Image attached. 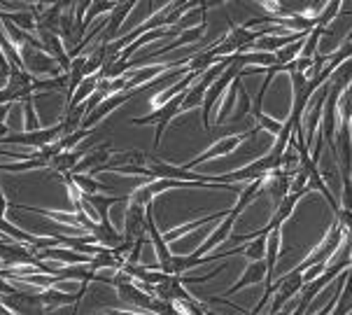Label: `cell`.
Wrapping results in <instances>:
<instances>
[{"label": "cell", "mask_w": 352, "mask_h": 315, "mask_svg": "<svg viewBox=\"0 0 352 315\" xmlns=\"http://www.w3.org/2000/svg\"><path fill=\"white\" fill-rule=\"evenodd\" d=\"M135 5H138L135 0H124V3H117L115 5V10H112L110 19H107L105 26H103V33H100L98 45H110V40L119 33V26H122V23L126 21V17L131 14V12H133Z\"/></svg>", "instance_id": "9c48e42d"}, {"label": "cell", "mask_w": 352, "mask_h": 315, "mask_svg": "<svg viewBox=\"0 0 352 315\" xmlns=\"http://www.w3.org/2000/svg\"><path fill=\"white\" fill-rule=\"evenodd\" d=\"M70 180L75 182V187L80 189L82 194L89 196V194H107V192H115L110 185L105 182L96 180L94 175H87V173H70Z\"/></svg>", "instance_id": "4fadbf2b"}, {"label": "cell", "mask_w": 352, "mask_h": 315, "mask_svg": "<svg viewBox=\"0 0 352 315\" xmlns=\"http://www.w3.org/2000/svg\"><path fill=\"white\" fill-rule=\"evenodd\" d=\"M271 231H273V227H268V224L261 231H256L254 239H250L245 246H243V257L248 261H264L266 259V239Z\"/></svg>", "instance_id": "8fae6325"}, {"label": "cell", "mask_w": 352, "mask_h": 315, "mask_svg": "<svg viewBox=\"0 0 352 315\" xmlns=\"http://www.w3.org/2000/svg\"><path fill=\"white\" fill-rule=\"evenodd\" d=\"M241 70H243L241 63H238L236 58H234V63H231L229 68H226L224 73L212 82L210 89L206 91V96H203V103H201V124H203V129H206V131H210V127H212V122H210L212 108L219 103V98H222L224 94H226V89L231 87V82H234L236 77L241 75Z\"/></svg>", "instance_id": "7a4b0ae2"}, {"label": "cell", "mask_w": 352, "mask_h": 315, "mask_svg": "<svg viewBox=\"0 0 352 315\" xmlns=\"http://www.w3.org/2000/svg\"><path fill=\"white\" fill-rule=\"evenodd\" d=\"M63 129H61V122L56 127H47V129H38V131H23V133H8L5 138H0V145H21V147H28L33 152H40L45 150L47 145L56 142L61 138Z\"/></svg>", "instance_id": "277c9868"}, {"label": "cell", "mask_w": 352, "mask_h": 315, "mask_svg": "<svg viewBox=\"0 0 352 315\" xmlns=\"http://www.w3.org/2000/svg\"><path fill=\"white\" fill-rule=\"evenodd\" d=\"M336 112H338V129H352V89L350 87L338 96Z\"/></svg>", "instance_id": "ffe728a7"}, {"label": "cell", "mask_w": 352, "mask_h": 315, "mask_svg": "<svg viewBox=\"0 0 352 315\" xmlns=\"http://www.w3.org/2000/svg\"><path fill=\"white\" fill-rule=\"evenodd\" d=\"M341 210L352 213V180L350 175H343V194H341Z\"/></svg>", "instance_id": "cb8c5ba5"}, {"label": "cell", "mask_w": 352, "mask_h": 315, "mask_svg": "<svg viewBox=\"0 0 352 315\" xmlns=\"http://www.w3.org/2000/svg\"><path fill=\"white\" fill-rule=\"evenodd\" d=\"M238 217H241V213H238L236 208H231L229 215L214 224V229L206 236V241L201 243V248H196V250L192 252V257H206V254H212L214 248H219L231 236V229L236 227Z\"/></svg>", "instance_id": "5b68a950"}, {"label": "cell", "mask_w": 352, "mask_h": 315, "mask_svg": "<svg viewBox=\"0 0 352 315\" xmlns=\"http://www.w3.org/2000/svg\"><path fill=\"white\" fill-rule=\"evenodd\" d=\"M266 276H268L266 261H250L245 266V271L241 273V278H238L224 294H219V299H231L236 292H241V290H245V287H252V285H266Z\"/></svg>", "instance_id": "52a82bcc"}, {"label": "cell", "mask_w": 352, "mask_h": 315, "mask_svg": "<svg viewBox=\"0 0 352 315\" xmlns=\"http://www.w3.org/2000/svg\"><path fill=\"white\" fill-rule=\"evenodd\" d=\"M133 96V91H129V89H124V91H119V94H112V96H107L103 103L98 105L96 110H91V112H87V117H85V122H82V129H87V131H91L94 127H98L100 122L105 120L110 112H115L119 105H124L126 100Z\"/></svg>", "instance_id": "ba28073f"}, {"label": "cell", "mask_w": 352, "mask_h": 315, "mask_svg": "<svg viewBox=\"0 0 352 315\" xmlns=\"http://www.w3.org/2000/svg\"><path fill=\"white\" fill-rule=\"evenodd\" d=\"M245 140V135H224V138H219L217 142H212L210 147H208L206 152H201L199 157H194L192 162H187L182 166L184 171H194L196 166H201L203 162H210V159H217V157H224V154H231L236 152L238 147H241V142Z\"/></svg>", "instance_id": "8992f818"}, {"label": "cell", "mask_w": 352, "mask_h": 315, "mask_svg": "<svg viewBox=\"0 0 352 315\" xmlns=\"http://www.w3.org/2000/svg\"><path fill=\"white\" fill-rule=\"evenodd\" d=\"M85 152H77V150H70V152H61L56 154L54 159H50V169L56 171V177H61L65 173H73L75 166L82 162Z\"/></svg>", "instance_id": "7c38bea8"}, {"label": "cell", "mask_w": 352, "mask_h": 315, "mask_svg": "<svg viewBox=\"0 0 352 315\" xmlns=\"http://www.w3.org/2000/svg\"><path fill=\"white\" fill-rule=\"evenodd\" d=\"M182 98H184V91L177 94L175 98H170L166 105H161L159 110H152L147 117H133L131 124L133 127H150L154 124L157 127V135H154V147L161 145V138H164L166 129H168V124L175 120V117H180V108H182Z\"/></svg>", "instance_id": "3957f363"}, {"label": "cell", "mask_w": 352, "mask_h": 315, "mask_svg": "<svg viewBox=\"0 0 352 315\" xmlns=\"http://www.w3.org/2000/svg\"><path fill=\"white\" fill-rule=\"evenodd\" d=\"M308 308H310V299H308V296H303V294H301L299 306H296L289 315H306V313H308Z\"/></svg>", "instance_id": "d4e9b609"}, {"label": "cell", "mask_w": 352, "mask_h": 315, "mask_svg": "<svg viewBox=\"0 0 352 315\" xmlns=\"http://www.w3.org/2000/svg\"><path fill=\"white\" fill-rule=\"evenodd\" d=\"M343 5H345L343 0H329V3L322 5L320 14L315 17V26H320V28H331L333 19H336L338 14H343V12H348V10H343Z\"/></svg>", "instance_id": "2e32d148"}, {"label": "cell", "mask_w": 352, "mask_h": 315, "mask_svg": "<svg viewBox=\"0 0 352 315\" xmlns=\"http://www.w3.org/2000/svg\"><path fill=\"white\" fill-rule=\"evenodd\" d=\"M350 89H352V85H350Z\"/></svg>", "instance_id": "83f0119b"}, {"label": "cell", "mask_w": 352, "mask_h": 315, "mask_svg": "<svg viewBox=\"0 0 352 315\" xmlns=\"http://www.w3.org/2000/svg\"><path fill=\"white\" fill-rule=\"evenodd\" d=\"M324 31H327V28L315 26L313 31L308 33L306 43H303V50H301V58H313L315 54H318V45H320V40H322V35H324Z\"/></svg>", "instance_id": "44dd1931"}, {"label": "cell", "mask_w": 352, "mask_h": 315, "mask_svg": "<svg viewBox=\"0 0 352 315\" xmlns=\"http://www.w3.org/2000/svg\"><path fill=\"white\" fill-rule=\"evenodd\" d=\"M301 199H303V194H292L289 192L276 208H273V217L268 219V227H273V229L283 227V224L294 215V210H296V206H299Z\"/></svg>", "instance_id": "30bf717a"}, {"label": "cell", "mask_w": 352, "mask_h": 315, "mask_svg": "<svg viewBox=\"0 0 352 315\" xmlns=\"http://www.w3.org/2000/svg\"><path fill=\"white\" fill-rule=\"evenodd\" d=\"M8 208H10V201L3 192V185H0V217H8Z\"/></svg>", "instance_id": "484cf974"}, {"label": "cell", "mask_w": 352, "mask_h": 315, "mask_svg": "<svg viewBox=\"0 0 352 315\" xmlns=\"http://www.w3.org/2000/svg\"><path fill=\"white\" fill-rule=\"evenodd\" d=\"M10 110H12V105H10V103H3V105H0V124H5V120H8V115H10Z\"/></svg>", "instance_id": "4316f807"}, {"label": "cell", "mask_w": 352, "mask_h": 315, "mask_svg": "<svg viewBox=\"0 0 352 315\" xmlns=\"http://www.w3.org/2000/svg\"><path fill=\"white\" fill-rule=\"evenodd\" d=\"M98 80H100L98 75H94V77H87V80L82 82V85L75 89V94H73V96H70L68 100H65V108H75V105H85L87 100L94 96V91H96V87H98Z\"/></svg>", "instance_id": "9a60e30c"}, {"label": "cell", "mask_w": 352, "mask_h": 315, "mask_svg": "<svg viewBox=\"0 0 352 315\" xmlns=\"http://www.w3.org/2000/svg\"><path fill=\"white\" fill-rule=\"evenodd\" d=\"M40 169H50V162H47L45 157L23 159V162L0 164V171H8V173H28V171H40Z\"/></svg>", "instance_id": "ac0fdd59"}, {"label": "cell", "mask_w": 352, "mask_h": 315, "mask_svg": "<svg viewBox=\"0 0 352 315\" xmlns=\"http://www.w3.org/2000/svg\"><path fill=\"white\" fill-rule=\"evenodd\" d=\"M91 133V131H87V129H80V131H75V133H68V135H61L56 142L61 145V150L63 152H70V150H75V145L77 142H82L87 138V135Z\"/></svg>", "instance_id": "7402d4cb"}, {"label": "cell", "mask_w": 352, "mask_h": 315, "mask_svg": "<svg viewBox=\"0 0 352 315\" xmlns=\"http://www.w3.org/2000/svg\"><path fill=\"white\" fill-rule=\"evenodd\" d=\"M343 243H345V231L341 227V222L333 217L331 227L327 229V234H324V239L320 241V246H315L313 250L306 254V259L296 264V269H299L301 273H306L310 266H315V264H329V261L333 259V254L341 250Z\"/></svg>", "instance_id": "6da1fadb"}, {"label": "cell", "mask_w": 352, "mask_h": 315, "mask_svg": "<svg viewBox=\"0 0 352 315\" xmlns=\"http://www.w3.org/2000/svg\"><path fill=\"white\" fill-rule=\"evenodd\" d=\"M241 85H243V77L238 75L234 82H231V87L226 89V94H224V103L219 105L217 108V117H214V124H224V120L226 117L234 112V105H236V100H238V89H241Z\"/></svg>", "instance_id": "5bb4252c"}, {"label": "cell", "mask_w": 352, "mask_h": 315, "mask_svg": "<svg viewBox=\"0 0 352 315\" xmlns=\"http://www.w3.org/2000/svg\"><path fill=\"white\" fill-rule=\"evenodd\" d=\"M23 115H26V131H38V129H43V127H40L38 115H35V103H33V98L23 103Z\"/></svg>", "instance_id": "603a6c76"}, {"label": "cell", "mask_w": 352, "mask_h": 315, "mask_svg": "<svg viewBox=\"0 0 352 315\" xmlns=\"http://www.w3.org/2000/svg\"><path fill=\"white\" fill-rule=\"evenodd\" d=\"M208 87L203 85L201 80H196L192 87L184 91V98H182V108H180V115L182 112H189V110H201V103H203V96H206Z\"/></svg>", "instance_id": "e0dca14e"}, {"label": "cell", "mask_w": 352, "mask_h": 315, "mask_svg": "<svg viewBox=\"0 0 352 315\" xmlns=\"http://www.w3.org/2000/svg\"><path fill=\"white\" fill-rule=\"evenodd\" d=\"M250 115L254 117L256 129H261L266 135H271V138H278L280 131H283V127H285V122H280V120H276V117L266 115L264 110H252V112H250Z\"/></svg>", "instance_id": "d6986e66"}]
</instances>
